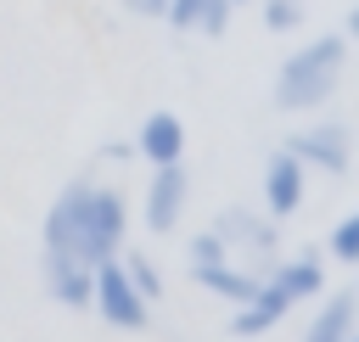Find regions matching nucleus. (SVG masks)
Here are the masks:
<instances>
[{"label": "nucleus", "mask_w": 359, "mask_h": 342, "mask_svg": "<svg viewBox=\"0 0 359 342\" xmlns=\"http://www.w3.org/2000/svg\"><path fill=\"white\" fill-rule=\"evenodd\" d=\"M325 258H337V264L359 269V207H353V213H342V219L325 230Z\"/></svg>", "instance_id": "15"}, {"label": "nucleus", "mask_w": 359, "mask_h": 342, "mask_svg": "<svg viewBox=\"0 0 359 342\" xmlns=\"http://www.w3.org/2000/svg\"><path fill=\"white\" fill-rule=\"evenodd\" d=\"M90 308H95L112 331H146V320H151V303L135 292V280H129L123 258L95 264V280H90Z\"/></svg>", "instance_id": "5"}, {"label": "nucleus", "mask_w": 359, "mask_h": 342, "mask_svg": "<svg viewBox=\"0 0 359 342\" xmlns=\"http://www.w3.org/2000/svg\"><path fill=\"white\" fill-rule=\"evenodd\" d=\"M185 207H191V174H185V163L151 168V179H146V196H140V219H146V230H151V235H168V230H180Z\"/></svg>", "instance_id": "6"}, {"label": "nucleus", "mask_w": 359, "mask_h": 342, "mask_svg": "<svg viewBox=\"0 0 359 342\" xmlns=\"http://www.w3.org/2000/svg\"><path fill=\"white\" fill-rule=\"evenodd\" d=\"M163 6L168 0H123V11H135V17H163Z\"/></svg>", "instance_id": "18"}, {"label": "nucleus", "mask_w": 359, "mask_h": 342, "mask_svg": "<svg viewBox=\"0 0 359 342\" xmlns=\"http://www.w3.org/2000/svg\"><path fill=\"white\" fill-rule=\"evenodd\" d=\"M230 6H258V0H230Z\"/></svg>", "instance_id": "21"}, {"label": "nucleus", "mask_w": 359, "mask_h": 342, "mask_svg": "<svg viewBox=\"0 0 359 342\" xmlns=\"http://www.w3.org/2000/svg\"><path fill=\"white\" fill-rule=\"evenodd\" d=\"M348 73V39L342 34H314L275 67V107L280 112H320Z\"/></svg>", "instance_id": "2"}, {"label": "nucleus", "mask_w": 359, "mask_h": 342, "mask_svg": "<svg viewBox=\"0 0 359 342\" xmlns=\"http://www.w3.org/2000/svg\"><path fill=\"white\" fill-rule=\"evenodd\" d=\"M90 280H95L90 264L62 258V252H45V292H50V303H62V308H90Z\"/></svg>", "instance_id": "12"}, {"label": "nucleus", "mask_w": 359, "mask_h": 342, "mask_svg": "<svg viewBox=\"0 0 359 342\" xmlns=\"http://www.w3.org/2000/svg\"><path fill=\"white\" fill-rule=\"evenodd\" d=\"M230 17H236L230 0H168L163 6V22L174 34H202V39H219L230 28Z\"/></svg>", "instance_id": "11"}, {"label": "nucleus", "mask_w": 359, "mask_h": 342, "mask_svg": "<svg viewBox=\"0 0 359 342\" xmlns=\"http://www.w3.org/2000/svg\"><path fill=\"white\" fill-rule=\"evenodd\" d=\"M286 314H292V308L258 280V292H252L247 303H236V314H230V336H264V331H275Z\"/></svg>", "instance_id": "14"}, {"label": "nucleus", "mask_w": 359, "mask_h": 342, "mask_svg": "<svg viewBox=\"0 0 359 342\" xmlns=\"http://www.w3.org/2000/svg\"><path fill=\"white\" fill-rule=\"evenodd\" d=\"M309 174H348L353 168V129L342 118H314V123H297L286 140H280Z\"/></svg>", "instance_id": "4"}, {"label": "nucleus", "mask_w": 359, "mask_h": 342, "mask_svg": "<svg viewBox=\"0 0 359 342\" xmlns=\"http://www.w3.org/2000/svg\"><path fill=\"white\" fill-rule=\"evenodd\" d=\"M286 308H303V303H314V297H325V258L320 252H280V264L269 269V275H258Z\"/></svg>", "instance_id": "7"}, {"label": "nucleus", "mask_w": 359, "mask_h": 342, "mask_svg": "<svg viewBox=\"0 0 359 342\" xmlns=\"http://www.w3.org/2000/svg\"><path fill=\"white\" fill-rule=\"evenodd\" d=\"M264 6V28L269 34H292V28H303V0H258Z\"/></svg>", "instance_id": "17"}, {"label": "nucleus", "mask_w": 359, "mask_h": 342, "mask_svg": "<svg viewBox=\"0 0 359 342\" xmlns=\"http://www.w3.org/2000/svg\"><path fill=\"white\" fill-rule=\"evenodd\" d=\"M213 230H219V241H224V252H230L236 269L269 275V269L280 264V224H275L264 207H224V213L213 219Z\"/></svg>", "instance_id": "3"}, {"label": "nucleus", "mask_w": 359, "mask_h": 342, "mask_svg": "<svg viewBox=\"0 0 359 342\" xmlns=\"http://www.w3.org/2000/svg\"><path fill=\"white\" fill-rule=\"evenodd\" d=\"M353 331H359V292H325V297H314L303 342H353Z\"/></svg>", "instance_id": "10"}, {"label": "nucleus", "mask_w": 359, "mask_h": 342, "mask_svg": "<svg viewBox=\"0 0 359 342\" xmlns=\"http://www.w3.org/2000/svg\"><path fill=\"white\" fill-rule=\"evenodd\" d=\"M123 258V269H129V280H135V292L146 297V303H163V269L146 258V252H118Z\"/></svg>", "instance_id": "16"}, {"label": "nucleus", "mask_w": 359, "mask_h": 342, "mask_svg": "<svg viewBox=\"0 0 359 342\" xmlns=\"http://www.w3.org/2000/svg\"><path fill=\"white\" fill-rule=\"evenodd\" d=\"M303 196H309V168L286 146L269 151V163H264V213L280 224V219H292L303 207Z\"/></svg>", "instance_id": "8"}, {"label": "nucleus", "mask_w": 359, "mask_h": 342, "mask_svg": "<svg viewBox=\"0 0 359 342\" xmlns=\"http://www.w3.org/2000/svg\"><path fill=\"white\" fill-rule=\"evenodd\" d=\"M107 157H112V163H123V157H135V146H129V140H107Z\"/></svg>", "instance_id": "20"}, {"label": "nucleus", "mask_w": 359, "mask_h": 342, "mask_svg": "<svg viewBox=\"0 0 359 342\" xmlns=\"http://www.w3.org/2000/svg\"><path fill=\"white\" fill-rule=\"evenodd\" d=\"M129 146H135V157H140L146 168H168V163H180V157H185V123H180V112H168V107L146 112Z\"/></svg>", "instance_id": "9"}, {"label": "nucleus", "mask_w": 359, "mask_h": 342, "mask_svg": "<svg viewBox=\"0 0 359 342\" xmlns=\"http://www.w3.org/2000/svg\"><path fill=\"white\" fill-rule=\"evenodd\" d=\"M129 235V202L118 185H95V179H67L50 207H45V252L79 258V264H107L123 252Z\"/></svg>", "instance_id": "1"}, {"label": "nucleus", "mask_w": 359, "mask_h": 342, "mask_svg": "<svg viewBox=\"0 0 359 342\" xmlns=\"http://www.w3.org/2000/svg\"><path fill=\"white\" fill-rule=\"evenodd\" d=\"M353 342H359V331H353Z\"/></svg>", "instance_id": "22"}, {"label": "nucleus", "mask_w": 359, "mask_h": 342, "mask_svg": "<svg viewBox=\"0 0 359 342\" xmlns=\"http://www.w3.org/2000/svg\"><path fill=\"white\" fill-rule=\"evenodd\" d=\"M191 280H196L202 292H213V297H224L230 308H236V303H247V297L258 292V275H247V269H236L230 258H219V264H191Z\"/></svg>", "instance_id": "13"}, {"label": "nucleus", "mask_w": 359, "mask_h": 342, "mask_svg": "<svg viewBox=\"0 0 359 342\" xmlns=\"http://www.w3.org/2000/svg\"><path fill=\"white\" fill-rule=\"evenodd\" d=\"M342 39L359 45V6H348V17H342Z\"/></svg>", "instance_id": "19"}]
</instances>
